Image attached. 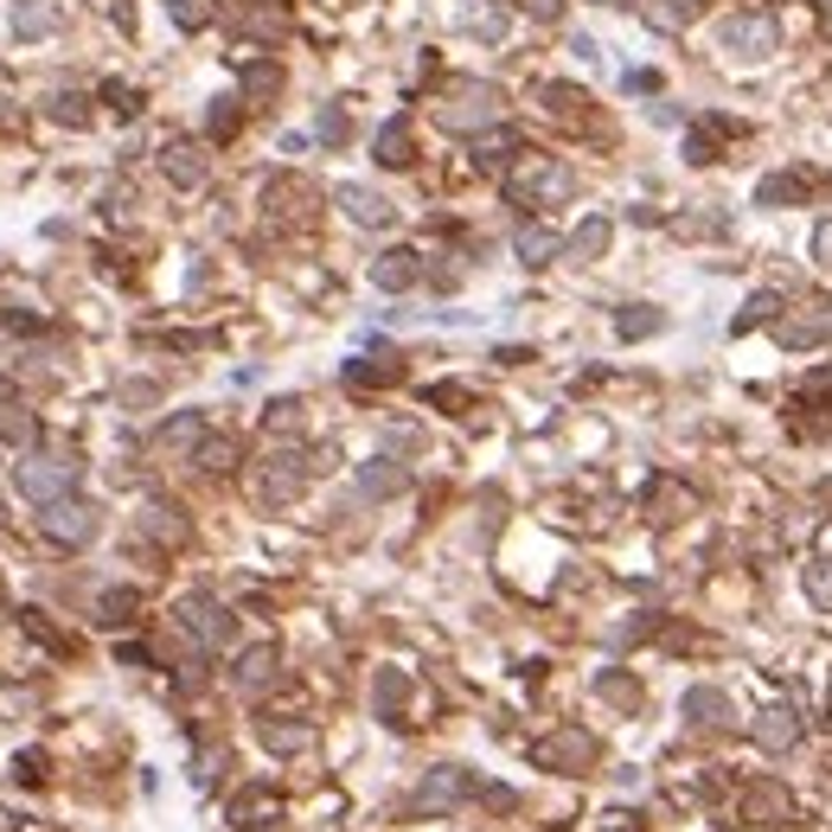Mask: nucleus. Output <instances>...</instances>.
Returning a JSON list of instances; mask_svg holds the SVG:
<instances>
[{"instance_id":"obj_33","label":"nucleus","mask_w":832,"mask_h":832,"mask_svg":"<svg viewBox=\"0 0 832 832\" xmlns=\"http://www.w3.org/2000/svg\"><path fill=\"white\" fill-rule=\"evenodd\" d=\"M596 692H603V698H615V705H634V685L621 679V673H608V679L596 685Z\"/></svg>"},{"instance_id":"obj_28","label":"nucleus","mask_w":832,"mask_h":832,"mask_svg":"<svg viewBox=\"0 0 832 832\" xmlns=\"http://www.w3.org/2000/svg\"><path fill=\"white\" fill-rule=\"evenodd\" d=\"M359 487H366V493H397V487H404V468H391V461H372V468L359 474Z\"/></svg>"},{"instance_id":"obj_1","label":"nucleus","mask_w":832,"mask_h":832,"mask_svg":"<svg viewBox=\"0 0 832 832\" xmlns=\"http://www.w3.org/2000/svg\"><path fill=\"white\" fill-rule=\"evenodd\" d=\"M77 474H83V461L77 454H33V461H20V493L33 499V506H58V499H71V487H77Z\"/></svg>"},{"instance_id":"obj_27","label":"nucleus","mask_w":832,"mask_h":832,"mask_svg":"<svg viewBox=\"0 0 832 832\" xmlns=\"http://www.w3.org/2000/svg\"><path fill=\"white\" fill-rule=\"evenodd\" d=\"M167 173H173L180 187H199V180H205V160L192 148H167Z\"/></svg>"},{"instance_id":"obj_38","label":"nucleus","mask_w":832,"mask_h":832,"mask_svg":"<svg viewBox=\"0 0 832 832\" xmlns=\"http://www.w3.org/2000/svg\"><path fill=\"white\" fill-rule=\"evenodd\" d=\"M519 7H526V13H544V20L558 13V0H519Z\"/></svg>"},{"instance_id":"obj_36","label":"nucleus","mask_w":832,"mask_h":832,"mask_svg":"<svg viewBox=\"0 0 832 832\" xmlns=\"http://www.w3.org/2000/svg\"><path fill=\"white\" fill-rule=\"evenodd\" d=\"M813 257L832 263V218H820V231H813Z\"/></svg>"},{"instance_id":"obj_13","label":"nucleus","mask_w":832,"mask_h":832,"mask_svg":"<svg viewBox=\"0 0 832 832\" xmlns=\"http://www.w3.org/2000/svg\"><path fill=\"white\" fill-rule=\"evenodd\" d=\"M13 33L20 38L58 33V0H13Z\"/></svg>"},{"instance_id":"obj_14","label":"nucleus","mask_w":832,"mask_h":832,"mask_svg":"<svg viewBox=\"0 0 832 832\" xmlns=\"http://www.w3.org/2000/svg\"><path fill=\"white\" fill-rule=\"evenodd\" d=\"M340 205H346L352 225H391V205L372 187H340Z\"/></svg>"},{"instance_id":"obj_15","label":"nucleus","mask_w":832,"mask_h":832,"mask_svg":"<svg viewBox=\"0 0 832 832\" xmlns=\"http://www.w3.org/2000/svg\"><path fill=\"white\" fill-rule=\"evenodd\" d=\"M276 820V788H244L231 800V827H269Z\"/></svg>"},{"instance_id":"obj_8","label":"nucleus","mask_w":832,"mask_h":832,"mask_svg":"<svg viewBox=\"0 0 832 832\" xmlns=\"http://www.w3.org/2000/svg\"><path fill=\"white\" fill-rule=\"evenodd\" d=\"M493 115H499V97H493L487 83H461L454 103L442 110V128H481V122H493Z\"/></svg>"},{"instance_id":"obj_6","label":"nucleus","mask_w":832,"mask_h":832,"mask_svg":"<svg viewBox=\"0 0 832 832\" xmlns=\"http://www.w3.org/2000/svg\"><path fill=\"white\" fill-rule=\"evenodd\" d=\"M45 538H52V544H65V551L90 544V538H97V506H77V499L45 506Z\"/></svg>"},{"instance_id":"obj_10","label":"nucleus","mask_w":832,"mask_h":832,"mask_svg":"<svg viewBox=\"0 0 832 832\" xmlns=\"http://www.w3.org/2000/svg\"><path fill=\"white\" fill-rule=\"evenodd\" d=\"M750 737H756L768 756H788L800 743V718L795 711H762V718H750Z\"/></svg>"},{"instance_id":"obj_20","label":"nucleus","mask_w":832,"mask_h":832,"mask_svg":"<svg viewBox=\"0 0 832 832\" xmlns=\"http://www.w3.org/2000/svg\"><path fill=\"white\" fill-rule=\"evenodd\" d=\"M199 436H205V423H199V416H173V423L154 436V449H160V454H180V449H192Z\"/></svg>"},{"instance_id":"obj_4","label":"nucleus","mask_w":832,"mask_h":832,"mask_svg":"<svg viewBox=\"0 0 832 832\" xmlns=\"http://www.w3.org/2000/svg\"><path fill=\"white\" fill-rule=\"evenodd\" d=\"M531 756L544 762V768H558V775H583V768L596 762V737L570 723V730H551V737H544V743H538Z\"/></svg>"},{"instance_id":"obj_25","label":"nucleus","mask_w":832,"mask_h":832,"mask_svg":"<svg viewBox=\"0 0 832 832\" xmlns=\"http://www.w3.org/2000/svg\"><path fill=\"white\" fill-rule=\"evenodd\" d=\"M800 192H807L800 173H768V180L756 187V205H788V199H800Z\"/></svg>"},{"instance_id":"obj_37","label":"nucleus","mask_w":832,"mask_h":832,"mask_svg":"<svg viewBox=\"0 0 832 832\" xmlns=\"http://www.w3.org/2000/svg\"><path fill=\"white\" fill-rule=\"evenodd\" d=\"M231 461V442H205V468H225Z\"/></svg>"},{"instance_id":"obj_23","label":"nucleus","mask_w":832,"mask_h":832,"mask_svg":"<svg viewBox=\"0 0 832 832\" xmlns=\"http://www.w3.org/2000/svg\"><path fill=\"white\" fill-rule=\"evenodd\" d=\"M608 231H615V225H608V218H589V225H583V231H576V237H570V257H583V263H596V257H603V250H608Z\"/></svg>"},{"instance_id":"obj_2","label":"nucleus","mask_w":832,"mask_h":832,"mask_svg":"<svg viewBox=\"0 0 832 832\" xmlns=\"http://www.w3.org/2000/svg\"><path fill=\"white\" fill-rule=\"evenodd\" d=\"M481 795V782L468 775V768H454V762H442V768H429L423 775V788H416V813H454L461 800Z\"/></svg>"},{"instance_id":"obj_3","label":"nucleus","mask_w":832,"mask_h":832,"mask_svg":"<svg viewBox=\"0 0 832 832\" xmlns=\"http://www.w3.org/2000/svg\"><path fill=\"white\" fill-rule=\"evenodd\" d=\"M570 187H576L570 167H558V160H526L506 192H513L519 205H558V199H570Z\"/></svg>"},{"instance_id":"obj_26","label":"nucleus","mask_w":832,"mask_h":832,"mask_svg":"<svg viewBox=\"0 0 832 832\" xmlns=\"http://www.w3.org/2000/svg\"><path fill=\"white\" fill-rule=\"evenodd\" d=\"M800 583H807V596L820 608H832V564L827 558H807V564H800Z\"/></svg>"},{"instance_id":"obj_11","label":"nucleus","mask_w":832,"mask_h":832,"mask_svg":"<svg viewBox=\"0 0 832 832\" xmlns=\"http://www.w3.org/2000/svg\"><path fill=\"white\" fill-rule=\"evenodd\" d=\"M685 718H692V730H730V698L718 685H692L685 692Z\"/></svg>"},{"instance_id":"obj_29","label":"nucleus","mask_w":832,"mask_h":832,"mask_svg":"<svg viewBox=\"0 0 832 832\" xmlns=\"http://www.w3.org/2000/svg\"><path fill=\"white\" fill-rule=\"evenodd\" d=\"M397 705H404V673H384V679H379V711H384V723H404V718H397Z\"/></svg>"},{"instance_id":"obj_16","label":"nucleus","mask_w":832,"mask_h":832,"mask_svg":"<svg viewBox=\"0 0 832 832\" xmlns=\"http://www.w3.org/2000/svg\"><path fill=\"white\" fill-rule=\"evenodd\" d=\"M723 45L737 52V58H768V45H775V33H768V20H737V26H723Z\"/></svg>"},{"instance_id":"obj_34","label":"nucleus","mask_w":832,"mask_h":832,"mask_svg":"<svg viewBox=\"0 0 832 832\" xmlns=\"http://www.w3.org/2000/svg\"><path fill=\"white\" fill-rule=\"evenodd\" d=\"M173 20L180 26H205V0H173Z\"/></svg>"},{"instance_id":"obj_17","label":"nucleus","mask_w":832,"mask_h":832,"mask_svg":"<svg viewBox=\"0 0 832 832\" xmlns=\"http://www.w3.org/2000/svg\"><path fill=\"white\" fill-rule=\"evenodd\" d=\"M372 282L391 289V295H397V289H411V282H416V250H384L379 263H372Z\"/></svg>"},{"instance_id":"obj_12","label":"nucleus","mask_w":832,"mask_h":832,"mask_svg":"<svg viewBox=\"0 0 832 832\" xmlns=\"http://www.w3.org/2000/svg\"><path fill=\"white\" fill-rule=\"evenodd\" d=\"M0 436H7V442H33V436H38V423H33V411H26V397H20L7 379H0Z\"/></svg>"},{"instance_id":"obj_9","label":"nucleus","mask_w":832,"mask_h":832,"mask_svg":"<svg viewBox=\"0 0 832 832\" xmlns=\"http://www.w3.org/2000/svg\"><path fill=\"white\" fill-rule=\"evenodd\" d=\"M302 454H269V468L257 474V493H263V506H289L295 493H302Z\"/></svg>"},{"instance_id":"obj_32","label":"nucleus","mask_w":832,"mask_h":832,"mask_svg":"<svg viewBox=\"0 0 832 832\" xmlns=\"http://www.w3.org/2000/svg\"><path fill=\"white\" fill-rule=\"evenodd\" d=\"M666 327V314H621V334L628 340H641V334H660Z\"/></svg>"},{"instance_id":"obj_7","label":"nucleus","mask_w":832,"mask_h":832,"mask_svg":"<svg viewBox=\"0 0 832 832\" xmlns=\"http://www.w3.org/2000/svg\"><path fill=\"white\" fill-rule=\"evenodd\" d=\"M743 820H750V827H788V820H795V795H788L782 782H750Z\"/></svg>"},{"instance_id":"obj_31","label":"nucleus","mask_w":832,"mask_h":832,"mask_svg":"<svg viewBox=\"0 0 832 832\" xmlns=\"http://www.w3.org/2000/svg\"><path fill=\"white\" fill-rule=\"evenodd\" d=\"M768 314H775V295H756V302H750L743 314H737V334H750V327H762Z\"/></svg>"},{"instance_id":"obj_18","label":"nucleus","mask_w":832,"mask_h":832,"mask_svg":"<svg viewBox=\"0 0 832 832\" xmlns=\"http://www.w3.org/2000/svg\"><path fill=\"white\" fill-rule=\"evenodd\" d=\"M513 250H519V263H551L564 244H558V231H551V225H519Z\"/></svg>"},{"instance_id":"obj_30","label":"nucleus","mask_w":832,"mask_h":832,"mask_svg":"<svg viewBox=\"0 0 832 832\" xmlns=\"http://www.w3.org/2000/svg\"><path fill=\"white\" fill-rule=\"evenodd\" d=\"M128 615H135V589H110V596H103V615H97V621H128Z\"/></svg>"},{"instance_id":"obj_5","label":"nucleus","mask_w":832,"mask_h":832,"mask_svg":"<svg viewBox=\"0 0 832 832\" xmlns=\"http://www.w3.org/2000/svg\"><path fill=\"white\" fill-rule=\"evenodd\" d=\"M180 628H187L192 641H205V647H225L231 641V608L218 603V596H205V589H199V596L180 603Z\"/></svg>"},{"instance_id":"obj_35","label":"nucleus","mask_w":832,"mask_h":832,"mask_svg":"<svg viewBox=\"0 0 832 832\" xmlns=\"http://www.w3.org/2000/svg\"><path fill=\"white\" fill-rule=\"evenodd\" d=\"M481 800H487V807H499V813H513V807H519V795H513V788H481Z\"/></svg>"},{"instance_id":"obj_19","label":"nucleus","mask_w":832,"mask_h":832,"mask_svg":"<svg viewBox=\"0 0 832 832\" xmlns=\"http://www.w3.org/2000/svg\"><path fill=\"white\" fill-rule=\"evenodd\" d=\"M269 679H276V647H250V653L237 660V685H244V692H263Z\"/></svg>"},{"instance_id":"obj_21","label":"nucleus","mask_w":832,"mask_h":832,"mask_svg":"<svg viewBox=\"0 0 832 832\" xmlns=\"http://www.w3.org/2000/svg\"><path fill=\"white\" fill-rule=\"evenodd\" d=\"M263 743L276 750V756H295V750L314 743V730H307V723H263Z\"/></svg>"},{"instance_id":"obj_24","label":"nucleus","mask_w":832,"mask_h":832,"mask_svg":"<svg viewBox=\"0 0 832 832\" xmlns=\"http://www.w3.org/2000/svg\"><path fill=\"white\" fill-rule=\"evenodd\" d=\"M827 334H832V314H795V321H782V340H788V346L827 340Z\"/></svg>"},{"instance_id":"obj_22","label":"nucleus","mask_w":832,"mask_h":832,"mask_svg":"<svg viewBox=\"0 0 832 832\" xmlns=\"http://www.w3.org/2000/svg\"><path fill=\"white\" fill-rule=\"evenodd\" d=\"M379 160H384V167H411V122H384Z\"/></svg>"}]
</instances>
